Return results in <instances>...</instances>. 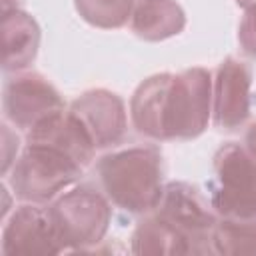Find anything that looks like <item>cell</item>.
<instances>
[{"instance_id":"6da1fadb","label":"cell","mask_w":256,"mask_h":256,"mask_svg":"<svg viewBox=\"0 0 256 256\" xmlns=\"http://www.w3.org/2000/svg\"><path fill=\"white\" fill-rule=\"evenodd\" d=\"M212 116V74L188 68L180 74H154L138 84L130 98L134 128L152 140H194Z\"/></svg>"},{"instance_id":"d6986e66","label":"cell","mask_w":256,"mask_h":256,"mask_svg":"<svg viewBox=\"0 0 256 256\" xmlns=\"http://www.w3.org/2000/svg\"><path fill=\"white\" fill-rule=\"evenodd\" d=\"M236 4L246 10V8H250V6H256V0H236Z\"/></svg>"},{"instance_id":"5b68a950","label":"cell","mask_w":256,"mask_h":256,"mask_svg":"<svg viewBox=\"0 0 256 256\" xmlns=\"http://www.w3.org/2000/svg\"><path fill=\"white\" fill-rule=\"evenodd\" d=\"M212 208L218 216L256 218V158L238 142L222 144L214 154Z\"/></svg>"},{"instance_id":"3957f363","label":"cell","mask_w":256,"mask_h":256,"mask_svg":"<svg viewBox=\"0 0 256 256\" xmlns=\"http://www.w3.org/2000/svg\"><path fill=\"white\" fill-rule=\"evenodd\" d=\"M48 214L62 248L80 252L100 244L112 220L108 196L92 186H76L62 192L50 204Z\"/></svg>"},{"instance_id":"9c48e42d","label":"cell","mask_w":256,"mask_h":256,"mask_svg":"<svg viewBox=\"0 0 256 256\" xmlns=\"http://www.w3.org/2000/svg\"><path fill=\"white\" fill-rule=\"evenodd\" d=\"M70 112L82 122L98 150L120 144L128 130V112L124 100L106 88H94L80 94Z\"/></svg>"},{"instance_id":"ac0fdd59","label":"cell","mask_w":256,"mask_h":256,"mask_svg":"<svg viewBox=\"0 0 256 256\" xmlns=\"http://www.w3.org/2000/svg\"><path fill=\"white\" fill-rule=\"evenodd\" d=\"M244 148L256 158V122L248 126L246 134H244Z\"/></svg>"},{"instance_id":"8992f818","label":"cell","mask_w":256,"mask_h":256,"mask_svg":"<svg viewBox=\"0 0 256 256\" xmlns=\"http://www.w3.org/2000/svg\"><path fill=\"white\" fill-rule=\"evenodd\" d=\"M154 212L186 236L192 254L214 252L212 232L218 214L196 186L188 182H168Z\"/></svg>"},{"instance_id":"7c38bea8","label":"cell","mask_w":256,"mask_h":256,"mask_svg":"<svg viewBox=\"0 0 256 256\" xmlns=\"http://www.w3.org/2000/svg\"><path fill=\"white\" fill-rule=\"evenodd\" d=\"M40 26L24 10L12 8L2 16V68L20 72L28 68L40 48Z\"/></svg>"},{"instance_id":"ba28073f","label":"cell","mask_w":256,"mask_h":256,"mask_svg":"<svg viewBox=\"0 0 256 256\" xmlns=\"http://www.w3.org/2000/svg\"><path fill=\"white\" fill-rule=\"evenodd\" d=\"M64 252L48 208H40L32 202L18 206L2 228V254L6 256H54Z\"/></svg>"},{"instance_id":"8fae6325","label":"cell","mask_w":256,"mask_h":256,"mask_svg":"<svg viewBox=\"0 0 256 256\" xmlns=\"http://www.w3.org/2000/svg\"><path fill=\"white\" fill-rule=\"evenodd\" d=\"M28 144H42L50 146L54 150L64 152L72 160H76L80 166H88L96 154V144L92 142L90 134L82 126V122L68 110H60L40 124H36L32 130H28Z\"/></svg>"},{"instance_id":"277c9868","label":"cell","mask_w":256,"mask_h":256,"mask_svg":"<svg viewBox=\"0 0 256 256\" xmlns=\"http://www.w3.org/2000/svg\"><path fill=\"white\" fill-rule=\"evenodd\" d=\"M82 170L84 166L60 150L42 144H26L24 152L10 168V186L16 198L46 204L70 188L82 176Z\"/></svg>"},{"instance_id":"e0dca14e","label":"cell","mask_w":256,"mask_h":256,"mask_svg":"<svg viewBox=\"0 0 256 256\" xmlns=\"http://www.w3.org/2000/svg\"><path fill=\"white\" fill-rule=\"evenodd\" d=\"M238 42L244 54L256 58V6L246 8L244 18L238 28Z\"/></svg>"},{"instance_id":"2e32d148","label":"cell","mask_w":256,"mask_h":256,"mask_svg":"<svg viewBox=\"0 0 256 256\" xmlns=\"http://www.w3.org/2000/svg\"><path fill=\"white\" fill-rule=\"evenodd\" d=\"M76 12L84 22L102 30H118L132 18L134 0H74Z\"/></svg>"},{"instance_id":"5bb4252c","label":"cell","mask_w":256,"mask_h":256,"mask_svg":"<svg viewBox=\"0 0 256 256\" xmlns=\"http://www.w3.org/2000/svg\"><path fill=\"white\" fill-rule=\"evenodd\" d=\"M132 252L152 256H178L192 254V246L182 232L158 214L138 222L132 232Z\"/></svg>"},{"instance_id":"9a60e30c","label":"cell","mask_w":256,"mask_h":256,"mask_svg":"<svg viewBox=\"0 0 256 256\" xmlns=\"http://www.w3.org/2000/svg\"><path fill=\"white\" fill-rule=\"evenodd\" d=\"M214 254H256V218L220 216L212 232Z\"/></svg>"},{"instance_id":"4fadbf2b","label":"cell","mask_w":256,"mask_h":256,"mask_svg":"<svg viewBox=\"0 0 256 256\" xmlns=\"http://www.w3.org/2000/svg\"><path fill=\"white\" fill-rule=\"evenodd\" d=\"M130 26L140 40L162 42L186 28V12L176 0H138Z\"/></svg>"},{"instance_id":"7a4b0ae2","label":"cell","mask_w":256,"mask_h":256,"mask_svg":"<svg viewBox=\"0 0 256 256\" xmlns=\"http://www.w3.org/2000/svg\"><path fill=\"white\" fill-rule=\"evenodd\" d=\"M98 178L108 200L130 212H154L164 192V164L156 146H132L98 160Z\"/></svg>"},{"instance_id":"52a82bcc","label":"cell","mask_w":256,"mask_h":256,"mask_svg":"<svg viewBox=\"0 0 256 256\" xmlns=\"http://www.w3.org/2000/svg\"><path fill=\"white\" fill-rule=\"evenodd\" d=\"M2 108L8 122L20 130H32L48 116L66 110L60 92L38 72H22L4 84Z\"/></svg>"},{"instance_id":"30bf717a","label":"cell","mask_w":256,"mask_h":256,"mask_svg":"<svg viewBox=\"0 0 256 256\" xmlns=\"http://www.w3.org/2000/svg\"><path fill=\"white\" fill-rule=\"evenodd\" d=\"M252 70L238 58H226L212 80V118L220 130H238L250 118Z\"/></svg>"}]
</instances>
